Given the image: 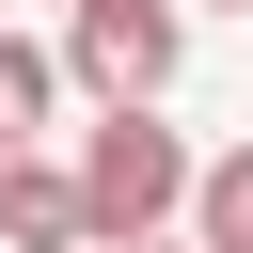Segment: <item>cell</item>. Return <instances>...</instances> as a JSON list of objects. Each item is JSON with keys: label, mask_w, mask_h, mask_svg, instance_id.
I'll list each match as a JSON object with an SVG mask.
<instances>
[{"label": "cell", "mask_w": 253, "mask_h": 253, "mask_svg": "<svg viewBox=\"0 0 253 253\" xmlns=\"http://www.w3.org/2000/svg\"><path fill=\"white\" fill-rule=\"evenodd\" d=\"M79 190H95V237L126 253V237H158V221H190V190H206V158L158 126V111H95L79 126Z\"/></svg>", "instance_id": "1"}, {"label": "cell", "mask_w": 253, "mask_h": 253, "mask_svg": "<svg viewBox=\"0 0 253 253\" xmlns=\"http://www.w3.org/2000/svg\"><path fill=\"white\" fill-rule=\"evenodd\" d=\"M190 63V0H63V79L95 111H158Z\"/></svg>", "instance_id": "2"}, {"label": "cell", "mask_w": 253, "mask_h": 253, "mask_svg": "<svg viewBox=\"0 0 253 253\" xmlns=\"http://www.w3.org/2000/svg\"><path fill=\"white\" fill-rule=\"evenodd\" d=\"M0 237H16V253H111L79 158H16V174H0Z\"/></svg>", "instance_id": "3"}, {"label": "cell", "mask_w": 253, "mask_h": 253, "mask_svg": "<svg viewBox=\"0 0 253 253\" xmlns=\"http://www.w3.org/2000/svg\"><path fill=\"white\" fill-rule=\"evenodd\" d=\"M47 111H63V47H32V32H0V174L47 142Z\"/></svg>", "instance_id": "4"}, {"label": "cell", "mask_w": 253, "mask_h": 253, "mask_svg": "<svg viewBox=\"0 0 253 253\" xmlns=\"http://www.w3.org/2000/svg\"><path fill=\"white\" fill-rule=\"evenodd\" d=\"M190 237H206V253H253V142H237V158H206V190H190Z\"/></svg>", "instance_id": "5"}, {"label": "cell", "mask_w": 253, "mask_h": 253, "mask_svg": "<svg viewBox=\"0 0 253 253\" xmlns=\"http://www.w3.org/2000/svg\"><path fill=\"white\" fill-rule=\"evenodd\" d=\"M126 253H206V237H126Z\"/></svg>", "instance_id": "6"}, {"label": "cell", "mask_w": 253, "mask_h": 253, "mask_svg": "<svg viewBox=\"0 0 253 253\" xmlns=\"http://www.w3.org/2000/svg\"><path fill=\"white\" fill-rule=\"evenodd\" d=\"M206 16H253V0H206Z\"/></svg>", "instance_id": "7"}]
</instances>
